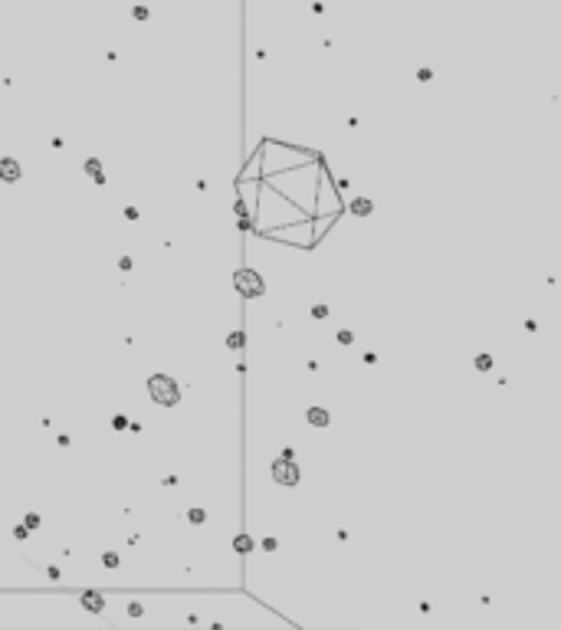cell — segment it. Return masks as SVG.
I'll use <instances>...</instances> for the list:
<instances>
[{"mask_svg": "<svg viewBox=\"0 0 561 630\" xmlns=\"http://www.w3.org/2000/svg\"><path fill=\"white\" fill-rule=\"evenodd\" d=\"M151 394H154V401H161V404L177 401V388H174V381H167V378H151Z\"/></svg>", "mask_w": 561, "mask_h": 630, "instance_id": "1", "label": "cell"}, {"mask_svg": "<svg viewBox=\"0 0 561 630\" xmlns=\"http://www.w3.org/2000/svg\"><path fill=\"white\" fill-rule=\"evenodd\" d=\"M236 286H240L243 295H259L263 292V283H259L256 272H236Z\"/></svg>", "mask_w": 561, "mask_h": 630, "instance_id": "2", "label": "cell"}, {"mask_svg": "<svg viewBox=\"0 0 561 630\" xmlns=\"http://www.w3.org/2000/svg\"><path fill=\"white\" fill-rule=\"evenodd\" d=\"M273 473H276V479H279V483H296V479H299V473L289 466V463H276Z\"/></svg>", "mask_w": 561, "mask_h": 630, "instance_id": "3", "label": "cell"}, {"mask_svg": "<svg viewBox=\"0 0 561 630\" xmlns=\"http://www.w3.org/2000/svg\"><path fill=\"white\" fill-rule=\"evenodd\" d=\"M0 177H3V181H17V177H20V168L3 158V161H0Z\"/></svg>", "mask_w": 561, "mask_h": 630, "instance_id": "4", "label": "cell"}, {"mask_svg": "<svg viewBox=\"0 0 561 630\" xmlns=\"http://www.w3.org/2000/svg\"><path fill=\"white\" fill-rule=\"evenodd\" d=\"M308 420H312L315 427H325V424H328V413L319 411V407H312V411H308Z\"/></svg>", "mask_w": 561, "mask_h": 630, "instance_id": "5", "label": "cell"}, {"mask_svg": "<svg viewBox=\"0 0 561 630\" xmlns=\"http://www.w3.org/2000/svg\"><path fill=\"white\" fill-rule=\"evenodd\" d=\"M236 548H240V552H250L253 542H250V538H236Z\"/></svg>", "mask_w": 561, "mask_h": 630, "instance_id": "6", "label": "cell"}, {"mask_svg": "<svg viewBox=\"0 0 561 630\" xmlns=\"http://www.w3.org/2000/svg\"><path fill=\"white\" fill-rule=\"evenodd\" d=\"M86 604H89V607H92V610H99V607H102V601L95 598V594H92V598H86Z\"/></svg>", "mask_w": 561, "mask_h": 630, "instance_id": "7", "label": "cell"}]
</instances>
